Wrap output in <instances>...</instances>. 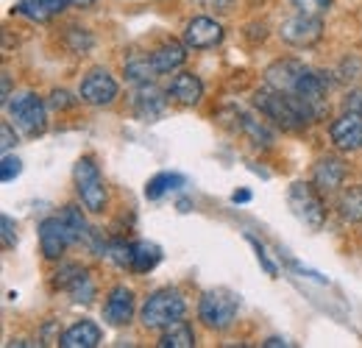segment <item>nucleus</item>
<instances>
[{
  "mask_svg": "<svg viewBox=\"0 0 362 348\" xmlns=\"http://www.w3.org/2000/svg\"><path fill=\"white\" fill-rule=\"evenodd\" d=\"M92 45H95V40H92V34L87 28H78V25H70V28H67V47H70L76 56H84Z\"/></svg>",
  "mask_w": 362,
  "mask_h": 348,
  "instance_id": "obj_27",
  "label": "nucleus"
},
{
  "mask_svg": "<svg viewBox=\"0 0 362 348\" xmlns=\"http://www.w3.org/2000/svg\"><path fill=\"white\" fill-rule=\"evenodd\" d=\"M184 184H187V178L181 173H156L153 178H148V184H145V198L159 201L162 195H168L173 190H181Z\"/></svg>",
  "mask_w": 362,
  "mask_h": 348,
  "instance_id": "obj_20",
  "label": "nucleus"
},
{
  "mask_svg": "<svg viewBox=\"0 0 362 348\" xmlns=\"http://www.w3.org/2000/svg\"><path fill=\"white\" fill-rule=\"evenodd\" d=\"M281 40L287 45H293V47H313L323 40V23H320V17L315 14H296V17H290V20H284L281 23Z\"/></svg>",
  "mask_w": 362,
  "mask_h": 348,
  "instance_id": "obj_7",
  "label": "nucleus"
},
{
  "mask_svg": "<svg viewBox=\"0 0 362 348\" xmlns=\"http://www.w3.org/2000/svg\"><path fill=\"white\" fill-rule=\"evenodd\" d=\"M262 346H268V348H276V346H290L287 340H281V337H271V340H265Z\"/></svg>",
  "mask_w": 362,
  "mask_h": 348,
  "instance_id": "obj_40",
  "label": "nucleus"
},
{
  "mask_svg": "<svg viewBox=\"0 0 362 348\" xmlns=\"http://www.w3.org/2000/svg\"><path fill=\"white\" fill-rule=\"evenodd\" d=\"M14 14H23L31 23H47L53 14L47 11L45 0H17L14 3Z\"/></svg>",
  "mask_w": 362,
  "mask_h": 348,
  "instance_id": "obj_24",
  "label": "nucleus"
},
{
  "mask_svg": "<svg viewBox=\"0 0 362 348\" xmlns=\"http://www.w3.org/2000/svg\"><path fill=\"white\" fill-rule=\"evenodd\" d=\"M184 62H187V45L181 42H165L151 53V64H153L156 76H165V73L179 70Z\"/></svg>",
  "mask_w": 362,
  "mask_h": 348,
  "instance_id": "obj_17",
  "label": "nucleus"
},
{
  "mask_svg": "<svg viewBox=\"0 0 362 348\" xmlns=\"http://www.w3.org/2000/svg\"><path fill=\"white\" fill-rule=\"evenodd\" d=\"M126 79L132 84H145V81H153L156 79V70L151 64V53L148 56H132L126 62Z\"/></svg>",
  "mask_w": 362,
  "mask_h": 348,
  "instance_id": "obj_23",
  "label": "nucleus"
},
{
  "mask_svg": "<svg viewBox=\"0 0 362 348\" xmlns=\"http://www.w3.org/2000/svg\"><path fill=\"white\" fill-rule=\"evenodd\" d=\"M37 231H40V248H42L45 260H62L64 251H67V245H73L70 231H67L62 215L59 218H45L40 223Z\"/></svg>",
  "mask_w": 362,
  "mask_h": 348,
  "instance_id": "obj_12",
  "label": "nucleus"
},
{
  "mask_svg": "<svg viewBox=\"0 0 362 348\" xmlns=\"http://www.w3.org/2000/svg\"><path fill=\"white\" fill-rule=\"evenodd\" d=\"M0 226H3V248H14L17 245V226L8 215L0 218Z\"/></svg>",
  "mask_w": 362,
  "mask_h": 348,
  "instance_id": "obj_32",
  "label": "nucleus"
},
{
  "mask_svg": "<svg viewBox=\"0 0 362 348\" xmlns=\"http://www.w3.org/2000/svg\"><path fill=\"white\" fill-rule=\"evenodd\" d=\"M223 42V25L212 17H192L184 28V45L189 50H209Z\"/></svg>",
  "mask_w": 362,
  "mask_h": 348,
  "instance_id": "obj_11",
  "label": "nucleus"
},
{
  "mask_svg": "<svg viewBox=\"0 0 362 348\" xmlns=\"http://www.w3.org/2000/svg\"><path fill=\"white\" fill-rule=\"evenodd\" d=\"M168 95H170V100H176L179 106H195V103L204 98V81H201L195 73L181 70V73H176V76L170 79Z\"/></svg>",
  "mask_w": 362,
  "mask_h": 348,
  "instance_id": "obj_15",
  "label": "nucleus"
},
{
  "mask_svg": "<svg viewBox=\"0 0 362 348\" xmlns=\"http://www.w3.org/2000/svg\"><path fill=\"white\" fill-rule=\"evenodd\" d=\"M73 178H76V192H78L84 209L103 212V207H106V184H103V175H100L92 156H81L76 162Z\"/></svg>",
  "mask_w": 362,
  "mask_h": 348,
  "instance_id": "obj_6",
  "label": "nucleus"
},
{
  "mask_svg": "<svg viewBox=\"0 0 362 348\" xmlns=\"http://www.w3.org/2000/svg\"><path fill=\"white\" fill-rule=\"evenodd\" d=\"M343 181H346V165H343V159H337V156L317 159V165L313 168V187H315L317 192H323V195L337 192L343 187Z\"/></svg>",
  "mask_w": 362,
  "mask_h": 348,
  "instance_id": "obj_14",
  "label": "nucleus"
},
{
  "mask_svg": "<svg viewBox=\"0 0 362 348\" xmlns=\"http://www.w3.org/2000/svg\"><path fill=\"white\" fill-rule=\"evenodd\" d=\"M103 340V332L98 323L92 320H78L73 323L70 329H64V335L59 337V346L62 348H95L100 346Z\"/></svg>",
  "mask_w": 362,
  "mask_h": 348,
  "instance_id": "obj_16",
  "label": "nucleus"
},
{
  "mask_svg": "<svg viewBox=\"0 0 362 348\" xmlns=\"http://www.w3.org/2000/svg\"><path fill=\"white\" fill-rule=\"evenodd\" d=\"M251 201V192L248 190H237V192H231V204H248Z\"/></svg>",
  "mask_w": 362,
  "mask_h": 348,
  "instance_id": "obj_39",
  "label": "nucleus"
},
{
  "mask_svg": "<svg viewBox=\"0 0 362 348\" xmlns=\"http://www.w3.org/2000/svg\"><path fill=\"white\" fill-rule=\"evenodd\" d=\"M254 106L284 131H304L313 123L310 112L304 109V103L298 98H293L290 92H281V89L271 87V84L265 89L254 92Z\"/></svg>",
  "mask_w": 362,
  "mask_h": 348,
  "instance_id": "obj_1",
  "label": "nucleus"
},
{
  "mask_svg": "<svg viewBox=\"0 0 362 348\" xmlns=\"http://www.w3.org/2000/svg\"><path fill=\"white\" fill-rule=\"evenodd\" d=\"M23 173V162L17 159V156H3V162H0V178H3V184H8V181H14L17 175Z\"/></svg>",
  "mask_w": 362,
  "mask_h": 348,
  "instance_id": "obj_30",
  "label": "nucleus"
},
{
  "mask_svg": "<svg viewBox=\"0 0 362 348\" xmlns=\"http://www.w3.org/2000/svg\"><path fill=\"white\" fill-rule=\"evenodd\" d=\"M3 103H8L11 100V76H8V70H3V98H0Z\"/></svg>",
  "mask_w": 362,
  "mask_h": 348,
  "instance_id": "obj_38",
  "label": "nucleus"
},
{
  "mask_svg": "<svg viewBox=\"0 0 362 348\" xmlns=\"http://www.w3.org/2000/svg\"><path fill=\"white\" fill-rule=\"evenodd\" d=\"M159 346L162 348H192L195 346V332H192V326L181 318V320H176V323H170V326L162 329Z\"/></svg>",
  "mask_w": 362,
  "mask_h": 348,
  "instance_id": "obj_18",
  "label": "nucleus"
},
{
  "mask_svg": "<svg viewBox=\"0 0 362 348\" xmlns=\"http://www.w3.org/2000/svg\"><path fill=\"white\" fill-rule=\"evenodd\" d=\"M346 109L360 112L362 115V89H354V92H349V95H346Z\"/></svg>",
  "mask_w": 362,
  "mask_h": 348,
  "instance_id": "obj_35",
  "label": "nucleus"
},
{
  "mask_svg": "<svg viewBox=\"0 0 362 348\" xmlns=\"http://www.w3.org/2000/svg\"><path fill=\"white\" fill-rule=\"evenodd\" d=\"M132 318H134V293L126 284L112 287V293L106 296V304H103V320L109 326H126V323H132Z\"/></svg>",
  "mask_w": 362,
  "mask_h": 348,
  "instance_id": "obj_13",
  "label": "nucleus"
},
{
  "mask_svg": "<svg viewBox=\"0 0 362 348\" xmlns=\"http://www.w3.org/2000/svg\"><path fill=\"white\" fill-rule=\"evenodd\" d=\"M117 92H120V87L112 79V73L103 70V67H95V70H90L84 76L81 89H78V98L84 103H90V106H109V103H115Z\"/></svg>",
  "mask_w": 362,
  "mask_h": 348,
  "instance_id": "obj_9",
  "label": "nucleus"
},
{
  "mask_svg": "<svg viewBox=\"0 0 362 348\" xmlns=\"http://www.w3.org/2000/svg\"><path fill=\"white\" fill-rule=\"evenodd\" d=\"M159 262H162V248L156 243H151V240L134 243V260H132V270L134 273H151Z\"/></svg>",
  "mask_w": 362,
  "mask_h": 348,
  "instance_id": "obj_19",
  "label": "nucleus"
},
{
  "mask_svg": "<svg viewBox=\"0 0 362 348\" xmlns=\"http://www.w3.org/2000/svg\"><path fill=\"white\" fill-rule=\"evenodd\" d=\"M240 129L245 131L248 137H251V142L254 145H262V148H271V142H273V134L259 120H254L251 115H243L240 112Z\"/></svg>",
  "mask_w": 362,
  "mask_h": 348,
  "instance_id": "obj_26",
  "label": "nucleus"
},
{
  "mask_svg": "<svg viewBox=\"0 0 362 348\" xmlns=\"http://www.w3.org/2000/svg\"><path fill=\"white\" fill-rule=\"evenodd\" d=\"M168 89H159L153 81H145V84H134L132 92V109H134L136 120L142 123H153L156 117L165 115L168 109Z\"/></svg>",
  "mask_w": 362,
  "mask_h": 348,
  "instance_id": "obj_8",
  "label": "nucleus"
},
{
  "mask_svg": "<svg viewBox=\"0 0 362 348\" xmlns=\"http://www.w3.org/2000/svg\"><path fill=\"white\" fill-rule=\"evenodd\" d=\"M81 270V265H76V262H62L59 265V270L53 273V284L59 287V290H64L70 282H73V276Z\"/></svg>",
  "mask_w": 362,
  "mask_h": 348,
  "instance_id": "obj_29",
  "label": "nucleus"
},
{
  "mask_svg": "<svg viewBox=\"0 0 362 348\" xmlns=\"http://www.w3.org/2000/svg\"><path fill=\"white\" fill-rule=\"evenodd\" d=\"M184 312H187L184 296L173 287H165V290H156L148 296V301L139 312V320L145 329H165V326L181 320Z\"/></svg>",
  "mask_w": 362,
  "mask_h": 348,
  "instance_id": "obj_2",
  "label": "nucleus"
},
{
  "mask_svg": "<svg viewBox=\"0 0 362 348\" xmlns=\"http://www.w3.org/2000/svg\"><path fill=\"white\" fill-rule=\"evenodd\" d=\"M337 209H340V218L343 220H349V223H362V184L349 187V190L337 198Z\"/></svg>",
  "mask_w": 362,
  "mask_h": 348,
  "instance_id": "obj_21",
  "label": "nucleus"
},
{
  "mask_svg": "<svg viewBox=\"0 0 362 348\" xmlns=\"http://www.w3.org/2000/svg\"><path fill=\"white\" fill-rule=\"evenodd\" d=\"M287 207L293 209V215L301 220L310 231H320L326 223V207L320 201V195L315 192L313 184L307 181H296L287 190Z\"/></svg>",
  "mask_w": 362,
  "mask_h": 348,
  "instance_id": "obj_5",
  "label": "nucleus"
},
{
  "mask_svg": "<svg viewBox=\"0 0 362 348\" xmlns=\"http://www.w3.org/2000/svg\"><path fill=\"white\" fill-rule=\"evenodd\" d=\"M237 309H240V298L226 287L206 290L198 298V318L212 332H226L228 326L234 323V318H237Z\"/></svg>",
  "mask_w": 362,
  "mask_h": 348,
  "instance_id": "obj_3",
  "label": "nucleus"
},
{
  "mask_svg": "<svg viewBox=\"0 0 362 348\" xmlns=\"http://www.w3.org/2000/svg\"><path fill=\"white\" fill-rule=\"evenodd\" d=\"M11 126H14L11 120H3V126H0V145H3V151H8V148L17 145V134H14Z\"/></svg>",
  "mask_w": 362,
  "mask_h": 348,
  "instance_id": "obj_34",
  "label": "nucleus"
},
{
  "mask_svg": "<svg viewBox=\"0 0 362 348\" xmlns=\"http://www.w3.org/2000/svg\"><path fill=\"white\" fill-rule=\"evenodd\" d=\"M245 240L254 245V251H257V260H259V265L265 267V273H268V276H276V265L268 260V254H265V245H262V243H257V237H251V234H248Z\"/></svg>",
  "mask_w": 362,
  "mask_h": 348,
  "instance_id": "obj_33",
  "label": "nucleus"
},
{
  "mask_svg": "<svg viewBox=\"0 0 362 348\" xmlns=\"http://www.w3.org/2000/svg\"><path fill=\"white\" fill-rule=\"evenodd\" d=\"M73 3H76L78 8H90V6H95L98 0H73Z\"/></svg>",
  "mask_w": 362,
  "mask_h": 348,
  "instance_id": "obj_41",
  "label": "nucleus"
},
{
  "mask_svg": "<svg viewBox=\"0 0 362 348\" xmlns=\"http://www.w3.org/2000/svg\"><path fill=\"white\" fill-rule=\"evenodd\" d=\"M6 109H8L14 129H20L25 137H40L47 129V106L37 92L14 95V100H8Z\"/></svg>",
  "mask_w": 362,
  "mask_h": 348,
  "instance_id": "obj_4",
  "label": "nucleus"
},
{
  "mask_svg": "<svg viewBox=\"0 0 362 348\" xmlns=\"http://www.w3.org/2000/svg\"><path fill=\"white\" fill-rule=\"evenodd\" d=\"M201 3H204L206 8H215V11H228L237 0H201Z\"/></svg>",
  "mask_w": 362,
  "mask_h": 348,
  "instance_id": "obj_36",
  "label": "nucleus"
},
{
  "mask_svg": "<svg viewBox=\"0 0 362 348\" xmlns=\"http://www.w3.org/2000/svg\"><path fill=\"white\" fill-rule=\"evenodd\" d=\"M45 3H47V11L56 17V14H62V11H64V8H67L73 0H45Z\"/></svg>",
  "mask_w": 362,
  "mask_h": 348,
  "instance_id": "obj_37",
  "label": "nucleus"
},
{
  "mask_svg": "<svg viewBox=\"0 0 362 348\" xmlns=\"http://www.w3.org/2000/svg\"><path fill=\"white\" fill-rule=\"evenodd\" d=\"M329 137H332V145H334L337 151H346V153L360 151L362 148V115L360 112L346 109V115H340V117L332 123Z\"/></svg>",
  "mask_w": 362,
  "mask_h": 348,
  "instance_id": "obj_10",
  "label": "nucleus"
},
{
  "mask_svg": "<svg viewBox=\"0 0 362 348\" xmlns=\"http://www.w3.org/2000/svg\"><path fill=\"white\" fill-rule=\"evenodd\" d=\"M78 100H81V98H73V95L64 92V89H53V95H50V106H53V109H73Z\"/></svg>",
  "mask_w": 362,
  "mask_h": 348,
  "instance_id": "obj_31",
  "label": "nucleus"
},
{
  "mask_svg": "<svg viewBox=\"0 0 362 348\" xmlns=\"http://www.w3.org/2000/svg\"><path fill=\"white\" fill-rule=\"evenodd\" d=\"M290 3H293L296 11H301V14H315V17H323V14L329 11V6H332V0H290Z\"/></svg>",
  "mask_w": 362,
  "mask_h": 348,
  "instance_id": "obj_28",
  "label": "nucleus"
},
{
  "mask_svg": "<svg viewBox=\"0 0 362 348\" xmlns=\"http://www.w3.org/2000/svg\"><path fill=\"white\" fill-rule=\"evenodd\" d=\"M64 290H67V296H70L76 304H92V301H95V282H92V276L84 267L73 276V282H70Z\"/></svg>",
  "mask_w": 362,
  "mask_h": 348,
  "instance_id": "obj_22",
  "label": "nucleus"
},
{
  "mask_svg": "<svg viewBox=\"0 0 362 348\" xmlns=\"http://www.w3.org/2000/svg\"><path fill=\"white\" fill-rule=\"evenodd\" d=\"M103 260H109L112 265H117V267H132L134 245H129V243H123V240H112V243H106Z\"/></svg>",
  "mask_w": 362,
  "mask_h": 348,
  "instance_id": "obj_25",
  "label": "nucleus"
}]
</instances>
